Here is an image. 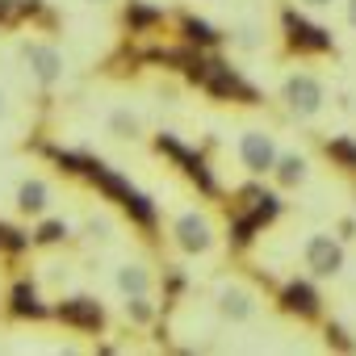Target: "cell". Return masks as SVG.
<instances>
[{
    "label": "cell",
    "instance_id": "obj_12",
    "mask_svg": "<svg viewBox=\"0 0 356 356\" xmlns=\"http://www.w3.org/2000/svg\"><path fill=\"white\" fill-rule=\"evenodd\" d=\"M47 185L42 181H26L22 189H17V206L26 210V214H38V210H47Z\"/></svg>",
    "mask_w": 356,
    "mask_h": 356
},
{
    "label": "cell",
    "instance_id": "obj_14",
    "mask_svg": "<svg viewBox=\"0 0 356 356\" xmlns=\"http://www.w3.org/2000/svg\"><path fill=\"white\" fill-rule=\"evenodd\" d=\"M277 168V181L281 185H302L306 181V159L302 155H285L281 163H273Z\"/></svg>",
    "mask_w": 356,
    "mask_h": 356
},
{
    "label": "cell",
    "instance_id": "obj_20",
    "mask_svg": "<svg viewBox=\"0 0 356 356\" xmlns=\"http://www.w3.org/2000/svg\"><path fill=\"white\" fill-rule=\"evenodd\" d=\"M155 22H159V13H155V9H138V5H130V13H126V26H134V30L155 26Z\"/></svg>",
    "mask_w": 356,
    "mask_h": 356
},
{
    "label": "cell",
    "instance_id": "obj_18",
    "mask_svg": "<svg viewBox=\"0 0 356 356\" xmlns=\"http://www.w3.org/2000/svg\"><path fill=\"white\" fill-rule=\"evenodd\" d=\"M126 210H130L143 227H151V222H155V210H151V202H147L143 193H130V197H126Z\"/></svg>",
    "mask_w": 356,
    "mask_h": 356
},
{
    "label": "cell",
    "instance_id": "obj_24",
    "mask_svg": "<svg viewBox=\"0 0 356 356\" xmlns=\"http://www.w3.org/2000/svg\"><path fill=\"white\" fill-rule=\"evenodd\" d=\"M327 339H331V343H339L343 352H352V339H348V335H343L339 327H327Z\"/></svg>",
    "mask_w": 356,
    "mask_h": 356
},
{
    "label": "cell",
    "instance_id": "obj_5",
    "mask_svg": "<svg viewBox=\"0 0 356 356\" xmlns=\"http://www.w3.org/2000/svg\"><path fill=\"white\" fill-rule=\"evenodd\" d=\"M239 155H243V168L248 172H268L273 163H277V147H273V138L264 134V130H252V134H243V143H239Z\"/></svg>",
    "mask_w": 356,
    "mask_h": 356
},
{
    "label": "cell",
    "instance_id": "obj_19",
    "mask_svg": "<svg viewBox=\"0 0 356 356\" xmlns=\"http://www.w3.org/2000/svg\"><path fill=\"white\" fill-rule=\"evenodd\" d=\"M109 126H113V134H118V138H134V134H138V122H134L130 113H122V109L109 118Z\"/></svg>",
    "mask_w": 356,
    "mask_h": 356
},
{
    "label": "cell",
    "instance_id": "obj_21",
    "mask_svg": "<svg viewBox=\"0 0 356 356\" xmlns=\"http://www.w3.org/2000/svg\"><path fill=\"white\" fill-rule=\"evenodd\" d=\"M256 227H260V222H256V214H252V218H239V222H235V243H252Z\"/></svg>",
    "mask_w": 356,
    "mask_h": 356
},
{
    "label": "cell",
    "instance_id": "obj_26",
    "mask_svg": "<svg viewBox=\"0 0 356 356\" xmlns=\"http://www.w3.org/2000/svg\"><path fill=\"white\" fill-rule=\"evenodd\" d=\"M17 17V0H0V22H13Z\"/></svg>",
    "mask_w": 356,
    "mask_h": 356
},
{
    "label": "cell",
    "instance_id": "obj_9",
    "mask_svg": "<svg viewBox=\"0 0 356 356\" xmlns=\"http://www.w3.org/2000/svg\"><path fill=\"white\" fill-rule=\"evenodd\" d=\"M63 323H72V327H84V331H97L101 323H105V310L92 302V298H72V302H59V310H55Z\"/></svg>",
    "mask_w": 356,
    "mask_h": 356
},
{
    "label": "cell",
    "instance_id": "obj_1",
    "mask_svg": "<svg viewBox=\"0 0 356 356\" xmlns=\"http://www.w3.org/2000/svg\"><path fill=\"white\" fill-rule=\"evenodd\" d=\"M281 97H285V105H289L298 118H310V113H318V105H323V84H318L314 76H289L285 88H281Z\"/></svg>",
    "mask_w": 356,
    "mask_h": 356
},
{
    "label": "cell",
    "instance_id": "obj_2",
    "mask_svg": "<svg viewBox=\"0 0 356 356\" xmlns=\"http://www.w3.org/2000/svg\"><path fill=\"white\" fill-rule=\"evenodd\" d=\"M155 147H159L163 155H172L176 163H181V168H185V176H189V181H197V189H202V193H214V176H210V168L202 163V155L185 151L181 143L168 138V134H159V138H155Z\"/></svg>",
    "mask_w": 356,
    "mask_h": 356
},
{
    "label": "cell",
    "instance_id": "obj_13",
    "mask_svg": "<svg viewBox=\"0 0 356 356\" xmlns=\"http://www.w3.org/2000/svg\"><path fill=\"white\" fill-rule=\"evenodd\" d=\"M13 314H22V318H26V314H30V318H42V314H47V306L38 302L34 285H17V289H13Z\"/></svg>",
    "mask_w": 356,
    "mask_h": 356
},
{
    "label": "cell",
    "instance_id": "obj_25",
    "mask_svg": "<svg viewBox=\"0 0 356 356\" xmlns=\"http://www.w3.org/2000/svg\"><path fill=\"white\" fill-rule=\"evenodd\" d=\"M92 239H105V231H109V222H101V218H88V227H84Z\"/></svg>",
    "mask_w": 356,
    "mask_h": 356
},
{
    "label": "cell",
    "instance_id": "obj_6",
    "mask_svg": "<svg viewBox=\"0 0 356 356\" xmlns=\"http://www.w3.org/2000/svg\"><path fill=\"white\" fill-rule=\"evenodd\" d=\"M306 264H310L318 277H335V273L343 268V252H339V243H331L327 235H314V239L306 243Z\"/></svg>",
    "mask_w": 356,
    "mask_h": 356
},
{
    "label": "cell",
    "instance_id": "obj_11",
    "mask_svg": "<svg viewBox=\"0 0 356 356\" xmlns=\"http://www.w3.org/2000/svg\"><path fill=\"white\" fill-rule=\"evenodd\" d=\"M218 310H222L227 318L243 323V318H252V298H248L243 289H222V293H218Z\"/></svg>",
    "mask_w": 356,
    "mask_h": 356
},
{
    "label": "cell",
    "instance_id": "obj_17",
    "mask_svg": "<svg viewBox=\"0 0 356 356\" xmlns=\"http://www.w3.org/2000/svg\"><path fill=\"white\" fill-rule=\"evenodd\" d=\"M185 34H189V42H197V47H214L222 34L214 30V26H206V22H197V17H185Z\"/></svg>",
    "mask_w": 356,
    "mask_h": 356
},
{
    "label": "cell",
    "instance_id": "obj_10",
    "mask_svg": "<svg viewBox=\"0 0 356 356\" xmlns=\"http://www.w3.org/2000/svg\"><path fill=\"white\" fill-rule=\"evenodd\" d=\"M281 306H285L289 314H302V318H310V314L318 310V293H314L306 281H293V285H285V293H281Z\"/></svg>",
    "mask_w": 356,
    "mask_h": 356
},
{
    "label": "cell",
    "instance_id": "obj_22",
    "mask_svg": "<svg viewBox=\"0 0 356 356\" xmlns=\"http://www.w3.org/2000/svg\"><path fill=\"white\" fill-rule=\"evenodd\" d=\"M67 235V222H47L42 231H38V243H59Z\"/></svg>",
    "mask_w": 356,
    "mask_h": 356
},
{
    "label": "cell",
    "instance_id": "obj_27",
    "mask_svg": "<svg viewBox=\"0 0 356 356\" xmlns=\"http://www.w3.org/2000/svg\"><path fill=\"white\" fill-rule=\"evenodd\" d=\"M348 22L356 26V0H348Z\"/></svg>",
    "mask_w": 356,
    "mask_h": 356
},
{
    "label": "cell",
    "instance_id": "obj_4",
    "mask_svg": "<svg viewBox=\"0 0 356 356\" xmlns=\"http://www.w3.org/2000/svg\"><path fill=\"white\" fill-rule=\"evenodd\" d=\"M206 76H210V92H214V97H239L243 105H256V101H260L256 88L243 84L227 63H206Z\"/></svg>",
    "mask_w": 356,
    "mask_h": 356
},
{
    "label": "cell",
    "instance_id": "obj_15",
    "mask_svg": "<svg viewBox=\"0 0 356 356\" xmlns=\"http://www.w3.org/2000/svg\"><path fill=\"white\" fill-rule=\"evenodd\" d=\"M147 285H151V277H147L138 264H126V268L118 273V289H122V293H147Z\"/></svg>",
    "mask_w": 356,
    "mask_h": 356
},
{
    "label": "cell",
    "instance_id": "obj_28",
    "mask_svg": "<svg viewBox=\"0 0 356 356\" xmlns=\"http://www.w3.org/2000/svg\"><path fill=\"white\" fill-rule=\"evenodd\" d=\"M306 5H314V9H323V5H331V0H306Z\"/></svg>",
    "mask_w": 356,
    "mask_h": 356
},
{
    "label": "cell",
    "instance_id": "obj_29",
    "mask_svg": "<svg viewBox=\"0 0 356 356\" xmlns=\"http://www.w3.org/2000/svg\"><path fill=\"white\" fill-rule=\"evenodd\" d=\"M0 118H5V97H0Z\"/></svg>",
    "mask_w": 356,
    "mask_h": 356
},
{
    "label": "cell",
    "instance_id": "obj_8",
    "mask_svg": "<svg viewBox=\"0 0 356 356\" xmlns=\"http://www.w3.org/2000/svg\"><path fill=\"white\" fill-rule=\"evenodd\" d=\"M22 55H26V63L34 67V76H38L42 84H55V80L63 76V59H59V51H51V47H42V42H26Z\"/></svg>",
    "mask_w": 356,
    "mask_h": 356
},
{
    "label": "cell",
    "instance_id": "obj_7",
    "mask_svg": "<svg viewBox=\"0 0 356 356\" xmlns=\"http://www.w3.org/2000/svg\"><path fill=\"white\" fill-rule=\"evenodd\" d=\"M176 243H181L185 252H210V243H214L210 222L197 218V214H181L176 218Z\"/></svg>",
    "mask_w": 356,
    "mask_h": 356
},
{
    "label": "cell",
    "instance_id": "obj_30",
    "mask_svg": "<svg viewBox=\"0 0 356 356\" xmlns=\"http://www.w3.org/2000/svg\"><path fill=\"white\" fill-rule=\"evenodd\" d=\"M97 5H101V0H97Z\"/></svg>",
    "mask_w": 356,
    "mask_h": 356
},
{
    "label": "cell",
    "instance_id": "obj_16",
    "mask_svg": "<svg viewBox=\"0 0 356 356\" xmlns=\"http://www.w3.org/2000/svg\"><path fill=\"white\" fill-rule=\"evenodd\" d=\"M327 155H331L339 168L356 172V143H352V138H331V143H327Z\"/></svg>",
    "mask_w": 356,
    "mask_h": 356
},
{
    "label": "cell",
    "instance_id": "obj_23",
    "mask_svg": "<svg viewBox=\"0 0 356 356\" xmlns=\"http://www.w3.org/2000/svg\"><path fill=\"white\" fill-rule=\"evenodd\" d=\"M126 314H130L134 323H147V318H151V306L143 302V293H134V302H126Z\"/></svg>",
    "mask_w": 356,
    "mask_h": 356
},
{
    "label": "cell",
    "instance_id": "obj_3",
    "mask_svg": "<svg viewBox=\"0 0 356 356\" xmlns=\"http://www.w3.org/2000/svg\"><path fill=\"white\" fill-rule=\"evenodd\" d=\"M285 30H289V47H293V51H335L331 34L318 30V26H310V22H302L293 9L285 13Z\"/></svg>",
    "mask_w": 356,
    "mask_h": 356
}]
</instances>
